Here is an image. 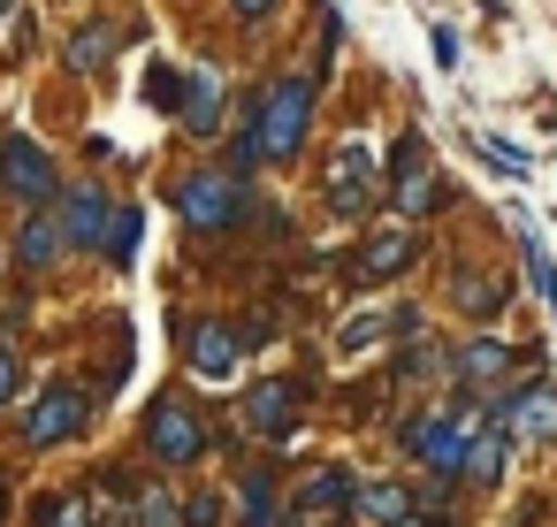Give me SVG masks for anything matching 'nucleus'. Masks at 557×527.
<instances>
[{
    "label": "nucleus",
    "instance_id": "f257e3e1",
    "mask_svg": "<svg viewBox=\"0 0 557 527\" xmlns=\"http://www.w3.org/2000/svg\"><path fill=\"white\" fill-rule=\"evenodd\" d=\"M252 131H260V154L268 161H298L306 131H313V77H275L252 108Z\"/></svg>",
    "mask_w": 557,
    "mask_h": 527
},
{
    "label": "nucleus",
    "instance_id": "f03ea898",
    "mask_svg": "<svg viewBox=\"0 0 557 527\" xmlns=\"http://www.w3.org/2000/svg\"><path fill=\"white\" fill-rule=\"evenodd\" d=\"M169 207H176L191 230H230V222L245 215V184H237L230 169H191V176L169 184Z\"/></svg>",
    "mask_w": 557,
    "mask_h": 527
},
{
    "label": "nucleus",
    "instance_id": "7ed1b4c3",
    "mask_svg": "<svg viewBox=\"0 0 557 527\" xmlns=\"http://www.w3.org/2000/svg\"><path fill=\"white\" fill-rule=\"evenodd\" d=\"M207 420L184 405V397H153V413H146V451L161 458V466H191V458H207Z\"/></svg>",
    "mask_w": 557,
    "mask_h": 527
},
{
    "label": "nucleus",
    "instance_id": "20e7f679",
    "mask_svg": "<svg viewBox=\"0 0 557 527\" xmlns=\"http://www.w3.org/2000/svg\"><path fill=\"white\" fill-rule=\"evenodd\" d=\"M85 420H92V390L85 382H54V390H39V405L24 413V443H70V436H85Z\"/></svg>",
    "mask_w": 557,
    "mask_h": 527
},
{
    "label": "nucleus",
    "instance_id": "39448f33",
    "mask_svg": "<svg viewBox=\"0 0 557 527\" xmlns=\"http://www.w3.org/2000/svg\"><path fill=\"white\" fill-rule=\"evenodd\" d=\"M0 184H9L24 207H47L54 199V154L32 146L24 131H0Z\"/></svg>",
    "mask_w": 557,
    "mask_h": 527
},
{
    "label": "nucleus",
    "instance_id": "423d86ee",
    "mask_svg": "<svg viewBox=\"0 0 557 527\" xmlns=\"http://www.w3.org/2000/svg\"><path fill=\"white\" fill-rule=\"evenodd\" d=\"M389 199H397V215H428V207H443V184L428 176V138L420 131H405L397 146H389Z\"/></svg>",
    "mask_w": 557,
    "mask_h": 527
},
{
    "label": "nucleus",
    "instance_id": "0eeeda50",
    "mask_svg": "<svg viewBox=\"0 0 557 527\" xmlns=\"http://www.w3.org/2000/svg\"><path fill=\"white\" fill-rule=\"evenodd\" d=\"M298 413H306V390L283 382V375H268V382L245 390V428L268 436V443H290V436H298Z\"/></svg>",
    "mask_w": 557,
    "mask_h": 527
},
{
    "label": "nucleus",
    "instance_id": "6e6552de",
    "mask_svg": "<svg viewBox=\"0 0 557 527\" xmlns=\"http://www.w3.org/2000/svg\"><path fill=\"white\" fill-rule=\"evenodd\" d=\"M329 207H336V215H367V207H374V154H367L359 138H344L336 161H329Z\"/></svg>",
    "mask_w": 557,
    "mask_h": 527
},
{
    "label": "nucleus",
    "instance_id": "1a4fd4ad",
    "mask_svg": "<svg viewBox=\"0 0 557 527\" xmlns=\"http://www.w3.org/2000/svg\"><path fill=\"white\" fill-rule=\"evenodd\" d=\"M245 359V329L237 321H191V375L199 382H230Z\"/></svg>",
    "mask_w": 557,
    "mask_h": 527
},
{
    "label": "nucleus",
    "instance_id": "9d476101",
    "mask_svg": "<svg viewBox=\"0 0 557 527\" xmlns=\"http://www.w3.org/2000/svg\"><path fill=\"white\" fill-rule=\"evenodd\" d=\"M466 443H473V428H458V420H412V428H405V451L428 458L443 481L466 474Z\"/></svg>",
    "mask_w": 557,
    "mask_h": 527
},
{
    "label": "nucleus",
    "instance_id": "9b49d317",
    "mask_svg": "<svg viewBox=\"0 0 557 527\" xmlns=\"http://www.w3.org/2000/svg\"><path fill=\"white\" fill-rule=\"evenodd\" d=\"M412 253H420V237H412V230H374V237L351 253V283H389V275H405V268H412Z\"/></svg>",
    "mask_w": 557,
    "mask_h": 527
},
{
    "label": "nucleus",
    "instance_id": "f8f14e48",
    "mask_svg": "<svg viewBox=\"0 0 557 527\" xmlns=\"http://www.w3.org/2000/svg\"><path fill=\"white\" fill-rule=\"evenodd\" d=\"M184 131H191V138H214V131H222V77H214L207 62L184 70Z\"/></svg>",
    "mask_w": 557,
    "mask_h": 527
},
{
    "label": "nucleus",
    "instance_id": "ddd939ff",
    "mask_svg": "<svg viewBox=\"0 0 557 527\" xmlns=\"http://www.w3.org/2000/svg\"><path fill=\"white\" fill-rule=\"evenodd\" d=\"M54 215H62V237H70V245H100V237H108V215H115V207H108V199H100L92 184H70Z\"/></svg>",
    "mask_w": 557,
    "mask_h": 527
},
{
    "label": "nucleus",
    "instance_id": "4468645a",
    "mask_svg": "<svg viewBox=\"0 0 557 527\" xmlns=\"http://www.w3.org/2000/svg\"><path fill=\"white\" fill-rule=\"evenodd\" d=\"M511 367H519V352H511V344H496V336L458 344V382H466V390H488V382H504Z\"/></svg>",
    "mask_w": 557,
    "mask_h": 527
},
{
    "label": "nucleus",
    "instance_id": "2eb2a0df",
    "mask_svg": "<svg viewBox=\"0 0 557 527\" xmlns=\"http://www.w3.org/2000/svg\"><path fill=\"white\" fill-rule=\"evenodd\" d=\"M412 504H420V489H405V481H367V489L351 497V519L397 527V519H412Z\"/></svg>",
    "mask_w": 557,
    "mask_h": 527
},
{
    "label": "nucleus",
    "instance_id": "dca6fc26",
    "mask_svg": "<svg viewBox=\"0 0 557 527\" xmlns=\"http://www.w3.org/2000/svg\"><path fill=\"white\" fill-rule=\"evenodd\" d=\"M504 420H511L519 436H542V443H557V382H534V390H519Z\"/></svg>",
    "mask_w": 557,
    "mask_h": 527
},
{
    "label": "nucleus",
    "instance_id": "f3484780",
    "mask_svg": "<svg viewBox=\"0 0 557 527\" xmlns=\"http://www.w3.org/2000/svg\"><path fill=\"white\" fill-rule=\"evenodd\" d=\"M62 253H70L62 215H32V222H24V237H16V260H24V268H54Z\"/></svg>",
    "mask_w": 557,
    "mask_h": 527
},
{
    "label": "nucleus",
    "instance_id": "a211bd4d",
    "mask_svg": "<svg viewBox=\"0 0 557 527\" xmlns=\"http://www.w3.org/2000/svg\"><path fill=\"white\" fill-rule=\"evenodd\" d=\"M351 497H359V481H351L344 466H313V474H306V489H298V504H306V512H351Z\"/></svg>",
    "mask_w": 557,
    "mask_h": 527
},
{
    "label": "nucleus",
    "instance_id": "6ab92c4d",
    "mask_svg": "<svg viewBox=\"0 0 557 527\" xmlns=\"http://www.w3.org/2000/svg\"><path fill=\"white\" fill-rule=\"evenodd\" d=\"M504 451H511V436H504V428H473V443H466V481H481V489H488V481L504 474Z\"/></svg>",
    "mask_w": 557,
    "mask_h": 527
},
{
    "label": "nucleus",
    "instance_id": "aec40b11",
    "mask_svg": "<svg viewBox=\"0 0 557 527\" xmlns=\"http://www.w3.org/2000/svg\"><path fill=\"white\" fill-rule=\"evenodd\" d=\"M412 321H420V314H351V321L336 329V344H344V352H367V344H382L389 329H412Z\"/></svg>",
    "mask_w": 557,
    "mask_h": 527
},
{
    "label": "nucleus",
    "instance_id": "412c9836",
    "mask_svg": "<svg viewBox=\"0 0 557 527\" xmlns=\"http://www.w3.org/2000/svg\"><path fill=\"white\" fill-rule=\"evenodd\" d=\"M443 367H458V352H443L435 336H420V344L397 352V382H428V375H443Z\"/></svg>",
    "mask_w": 557,
    "mask_h": 527
},
{
    "label": "nucleus",
    "instance_id": "4be33fe9",
    "mask_svg": "<svg viewBox=\"0 0 557 527\" xmlns=\"http://www.w3.org/2000/svg\"><path fill=\"white\" fill-rule=\"evenodd\" d=\"M450 298H458L473 321H496V314H504V283H496V275H458V291H450Z\"/></svg>",
    "mask_w": 557,
    "mask_h": 527
},
{
    "label": "nucleus",
    "instance_id": "5701e85b",
    "mask_svg": "<svg viewBox=\"0 0 557 527\" xmlns=\"http://www.w3.org/2000/svg\"><path fill=\"white\" fill-rule=\"evenodd\" d=\"M100 253H108L115 268H131V260H138V207H115V215H108V237H100Z\"/></svg>",
    "mask_w": 557,
    "mask_h": 527
},
{
    "label": "nucleus",
    "instance_id": "b1692460",
    "mask_svg": "<svg viewBox=\"0 0 557 527\" xmlns=\"http://www.w3.org/2000/svg\"><path fill=\"white\" fill-rule=\"evenodd\" d=\"M519 253H527V283H534V298H542V306H549V321H557V268H549L542 237L527 230V237H519Z\"/></svg>",
    "mask_w": 557,
    "mask_h": 527
},
{
    "label": "nucleus",
    "instance_id": "393cba45",
    "mask_svg": "<svg viewBox=\"0 0 557 527\" xmlns=\"http://www.w3.org/2000/svg\"><path fill=\"white\" fill-rule=\"evenodd\" d=\"M39 527H92V504H85V489H62V497H47V504H39Z\"/></svg>",
    "mask_w": 557,
    "mask_h": 527
},
{
    "label": "nucleus",
    "instance_id": "a878e982",
    "mask_svg": "<svg viewBox=\"0 0 557 527\" xmlns=\"http://www.w3.org/2000/svg\"><path fill=\"white\" fill-rule=\"evenodd\" d=\"M108 47H115V32H108V24H85V32L70 39V70H100Z\"/></svg>",
    "mask_w": 557,
    "mask_h": 527
},
{
    "label": "nucleus",
    "instance_id": "bb28decb",
    "mask_svg": "<svg viewBox=\"0 0 557 527\" xmlns=\"http://www.w3.org/2000/svg\"><path fill=\"white\" fill-rule=\"evenodd\" d=\"M237 497H245V527H268V512H275V481H268V474H245Z\"/></svg>",
    "mask_w": 557,
    "mask_h": 527
},
{
    "label": "nucleus",
    "instance_id": "cd10ccee",
    "mask_svg": "<svg viewBox=\"0 0 557 527\" xmlns=\"http://www.w3.org/2000/svg\"><path fill=\"white\" fill-rule=\"evenodd\" d=\"M138 527H176V497L169 489H138Z\"/></svg>",
    "mask_w": 557,
    "mask_h": 527
},
{
    "label": "nucleus",
    "instance_id": "c85d7f7f",
    "mask_svg": "<svg viewBox=\"0 0 557 527\" xmlns=\"http://www.w3.org/2000/svg\"><path fill=\"white\" fill-rule=\"evenodd\" d=\"M184 527H222V497L214 489H191L184 497Z\"/></svg>",
    "mask_w": 557,
    "mask_h": 527
},
{
    "label": "nucleus",
    "instance_id": "c756f323",
    "mask_svg": "<svg viewBox=\"0 0 557 527\" xmlns=\"http://www.w3.org/2000/svg\"><path fill=\"white\" fill-rule=\"evenodd\" d=\"M16 382H24V367H16V352H9V344H0V405L16 397Z\"/></svg>",
    "mask_w": 557,
    "mask_h": 527
},
{
    "label": "nucleus",
    "instance_id": "7c9ffc66",
    "mask_svg": "<svg viewBox=\"0 0 557 527\" xmlns=\"http://www.w3.org/2000/svg\"><path fill=\"white\" fill-rule=\"evenodd\" d=\"M0 39H24V16H16V0H0Z\"/></svg>",
    "mask_w": 557,
    "mask_h": 527
},
{
    "label": "nucleus",
    "instance_id": "2f4dec72",
    "mask_svg": "<svg viewBox=\"0 0 557 527\" xmlns=\"http://www.w3.org/2000/svg\"><path fill=\"white\" fill-rule=\"evenodd\" d=\"M230 9H237L245 24H260V16H275V0H230Z\"/></svg>",
    "mask_w": 557,
    "mask_h": 527
},
{
    "label": "nucleus",
    "instance_id": "473e14b6",
    "mask_svg": "<svg viewBox=\"0 0 557 527\" xmlns=\"http://www.w3.org/2000/svg\"><path fill=\"white\" fill-rule=\"evenodd\" d=\"M397 527H450L443 512H412V519H397Z\"/></svg>",
    "mask_w": 557,
    "mask_h": 527
},
{
    "label": "nucleus",
    "instance_id": "72a5a7b5",
    "mask_svg": "<svg viewBox=\"0 0 557 527\" xmlns=\"http://www.w3.org/2000/svg\"><path fill=\"white\" fill-rule=\"evenodd\" d=\"M9 504H16V497H9V474H0V527H9Z\"/></svg>",
    "mask_w": 557,
    "mask_h": 527
},
{
    "label": "nucleus",
    "instance_id": "f704fd0d",
    "mask_svg": "<svg viewBox=\"0 0 557 527\" xmlns=\"http://www.w3.org/2000/svg\"><path fill=\"white\" fill-rule=\"evenodd\" d=\"M275 527H306V519H298V512H290V519H275Z\"/></svg>",
    "mask_w": 557,
    "mask_h": 527
}]
</instances>
